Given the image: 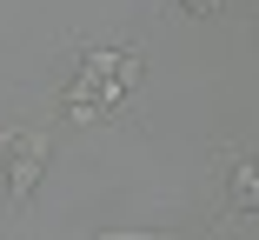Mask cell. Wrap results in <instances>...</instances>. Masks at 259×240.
I'll list each match as a JSON object with an SVG mask.
<instances>
[{"mask_svg": "<svg viewBox=\"0 0 259 240\" xmlns=\"http://www.w3.org/2000/svg\"><path fill=\"white\" fill-rule=\"evenodd\" d=\"M47 174V133H20V147H14V167H7V200H33V187Z\"/></svg>", "mask_w": 259, "mask_h": 240, "instance_id": "6da1fadb", "label": "cell"}, {"mask_svg": "<svg viewBox=\"0 0 259 240\" xmlns=\"http://www.w3.org/2000/svg\"><path fill=\"white\" fill-rule=\"evenodd\" d=\"M226 200H233L239 214H259V160L226 154Z\"/></svg>", "mask_w": 259, "mask_h": 240, "instance_id": "7a4b0ae2", "label": "cell"}, {"mask_svg": "<svg viewBox=\"0 0 259 240\" xmlns=\"http://www.w3.org/2000/svg\"><path fill=\"white\" fill-rule=\"evenodd\" d=\"M186 7H193V14H213V7H220V0H186Z\"/></svg>", "mask_w": 259, "mask_h": 240, "instance_id": "5b68a950", "label": "cell"}, {"mask_svg": "<svg viewBox=\"0 0 259 240\" xmlns=\"http://www.w3.org/2000/svg\"><path fill=\"white\" fill-rule=\"evenodd\" d=\"M14 147H20V127H0V160H14Z\"/></svg>", "mask_w": 259, "mask_h": 240, "instance_id": "277c9868", "label": "cell"}, {"mask_svg": "<svg viewBox=\"0 0 259 240\" xmlns=\"http://www.w3.org/2000/svg\"><path fill=\"white\" fill-rule=\"evenodd\" d=\"M93 240H153V227H107V233H93Z\"/></svg>", "mask_w": 259, "mask_h": 240, "instance_id": "3957f363", "label": "cell"}]
</instances>
